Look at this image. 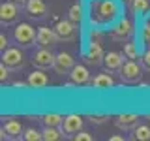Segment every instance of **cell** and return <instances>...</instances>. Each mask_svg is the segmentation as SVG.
<instances>
[{
    "label": "cell",
    "instance_id": "cell-1",
    "mask_svg": "<svg viewBox=\"0 0 150 141\" xmlns=\"http://www.w3.org/2000/svg\"><path fill=\"white\" fill-rule=\"evenodd\" d=\"M120 15V6L116 0H90L88 6V17L92 26L107 28L112 26V23Z\"/></svg>",
    "mask_w": 150,
    "mask_h": 141
},
{
    "label": "cell",
    "instance_id": "cell-2",
    "mask_svg": "<svg viewBox=\"0 0 150 141\" xmlns=\"http://www.w3.org/2000/svg\"><path fill=\"white\" fill-rule=\"evenodd\" d=\"M13 40L23 49H30V47L38 45V30L30 23H19L13 28Z\"/></svg>",
    "mask_w": 150,
    "mask_h": 141
},
{
    "label": "cell",
    "instance_id": "cell-3",
    "mask_svg": "<svg viewBox=\"0 0 150 141\" xmlns=\"http://www.w3.org/2000/svg\"><path fill=\"white\" fill-rule=\"evenodd\" d=\"M143 70H144V68L141 66V62L126 58L124 66H122L120 72H118V77H120L122 83L133 85V83H139V81H141V77H143Z\"/></svg>",
    "mask_w": 150,
    "mask_h": 141
},
{
    "label": "cell",
    "instance_id": "cell-4",
    "mask_svg": "<svg viewBox=\"0 0 150 141\" xmlns=\"http://www.w3.org/2000/svg\"><path fill=\"white\" fill-rule=\"evenodd\" d=\"M2 62L8 66L11 72H19V70L25 68L26 64V56L23 53V47H8L6 51H2Z\"/></svg>",
    "mask_w": 150,
    "mask_h": 141
},
{
    "label": "cell",
    "instance_id": "cell-5",
    "mask_svg": "<svg viewBox=\"0 0 150 141\" xmlns=\"http://www.w3.org/2000/svg\"><path fill=\"white\" fill-rule=\"evenodd\" d=\"M23 9L25 8L15 4L13 0L2 2V6H0V23H2V26H9V25H13V23H17Z\"/></svg>",
    "mask_w": 150,
    "mask_h": 141
},
{
    "label": "cell",
    "instance_id": "cell-6",
    "mask_svg": "<svg viewBox=\"0 0 150 141\" xmlns=\"http://www.w3.org/2000/svg\"><path fill=\"white\" fill-rule=\"evenodd\" d=\"M103 47L100 43V40H90L88 41V47L86 51L83 53V58L88 66H103Z\"/></svg>",
    "mask_w": 150,
    "mask_h": 141
},
{
    "label": "cell",
    "instance_id": "cell-7",
    "mask_svg": "<svg viewBox=\"0 0 150 141\" xmlns=\"http://www.w3.org/2000/svg\"><path fill=\"white\" fill-rule=\"evenodd\" d=\"M32 66L34 68H40V70H49L54 66V60H56V55L51 51V47H40L34 55H32Z\"/></svg>",
    "mask_w": 150,
    "mask_h": 141
},
{
    "label": "cell",
    "instance_id": "cell-8",
    "mask_svg": "<svg viewBox=\"0 0 150 141\" xmlns=\"http://www.w3.org/2000/svg\"><path fill=\"white\" fill-rule=\"evenodd\" d=\"M133 36V23L129 19H120L118 25L112 26L109 32V38L112 41H120V43H126L129 38Z\"/></svg>",
    "mask_w": 150,
    "mask_h": 141
},
{
    "label": "cell",
    "instance_id": "cell-9",
    "mask_svg": "<svg viewBox=\"0 0 150 141\" xmlns=\"http://www.w3.org/2000/svg\"><path fill=\"white\" fill-rule=\"evenodd\" d=\"M77 26L71 19H58L54 23V30L60 36V41H73L77 38Z\"/></svg>",
    "mask_w": 150,
    "mask_h": 141
},
{
    "label": "cell",
    "instance_id": "cell-10",
    "mask_svg": "<svg viewBox=\"0 0 150 141\" xmlns=\"http://www.w3.org/2000/svg\"><path fill=\"white\" fill-rule=\"evenodd\" d=\"M23 124L19 122L17 119H11V117H8L6 120H4L2 124V130H0V134H2V139H8V141H15V139H23Z\"/></svg>",
    "mask_w": 150,
    "mask_h": 141
},
{
    "label": "cell",
    "instance_id": "cell-11",
    "mask_svg": "<svg viewBox=\"0 0 150 141\" xmlns=\"http://www.w3.org/2000/svg\"><path fill=\"white\" fill-rule=\"evenodd\" d=\"M25 13L34 21H43L49 17V8L43 0H28L25 4Z\"/></svg>",
    "mask_w": 150,
    "mask_h": 141
},
{
    "label": "cell",
    "instance_id": "cell-12",
    "mask_svg": "<svg viewBox=\"0 0 150 141\" xmlns=\"http://www.w3.org/2000/svg\"><path fill=\"white\" fill-rule=\"evenodd\" d=\"M84 128V119L77 113H71V115H66L64 122H62V130L66 137H73L77 132H81Z\"/></svg>",
    "mask_w": 150,
    "mask_h": 141
},
{
    "label": "cell",
    "instance_id": "cell-13",
    "mask_svg": "<svg viewBox=\"0 0 150 141\" xmlns=\"http://www.w3.org/2000/svg\"><path fill=\"white\" fill-rule=\"evenodd\" d=\"M73 66H75V58H73L71 53H66V51L56 53V60H54L53 70L58 75H69V72L73 70Z\"/></svg>",
    "mask_w": 150,
    "mask_h": 141
},
{
    "label": "cell",
    "instance_id": "cell-14",
    "mask_svg": "<svg viewBox=\"0 0 150 141\" xmlns=\"http://www.w3.org/2000/svg\"><path fill=\"white\" fill-rule=\"evenodd\" d=\"M124 58H126L124 53H118V51H109V53H105V56H103V68H105V72L118 73L120 68L126 62Z\"/></svg>",
    "mask_w": 150,
    "mask_h": 141
},
{
    "label": "cell",
    "instance_id": "cell-15",
    "mask_svg": "<svg viewBox=\"0 0 150 141\" xmlns=\"http://www.w3.org/2000/svg\"><path fill=\"white\" fill-rule=\"evenodd\" d=\"M56 43H60V36L56 34L54 26H40L38 28V45L40 47H53Z\"/></svg>",
    "mask_w": 150,
    "mask_h": 141
},
{
    "label": "cell",
    "instance_id": "cell-16",
    "mask_svg": "<svg viewBox=\"0 0 150 141\" xmlns=\"http://www.w3.org/2000/svg\"><path fill=\"white\" fill-rule=\"evenodd\" d=\"M69 79H71V85H77V87H83V85L90 83V72L84 64H75L73 70L69 72Z\"/></svg>",
    "mask_w": 150,
    "mask_h": 141
},
{
    "label": "cell",
    "instance_id": "cell-17",
    "mask_svg": "<svg viewBox=\"0 0 150 141\" xmlns=\"http://www.w3.org/2000/svg\"><path fill=\"white\" fill-rule=\"evenodd\" d=\"M26 83H28V88H34V90H40V88H45L49 85V75L45 73V70H40L36 68L32 73H28L26 77Z\"/></svg>",
    "mask_w": 150,
    "mask_h": 141
},
{
    "label": "cell",
    "instance_id": "cell-18",
    "mask_svg": "<svg viewBox=\"0 0 150 141\" xmlns=\"http://www.w3.org/2000/svg\"><path fill=\"white\" fill-rule=\"evenodd\" d=\"M137 124H139V115H135V113H124V115H118L115 119V126L124 132H131Z\"/></svg>",
    "mask_w": 150,
    "mask_h": 141
},
{
    "label": "cell",
    "instance_id": "cell-19",
    "mask_svg": "<svg viewBox=\"0 0 150 141\" xmlns=\"http://www.w3.org/2000/svg\"><path fill=\"white\" fill-rule=\"evenodd\" d=\"M90 87L98 88V90H109V88L115 87V79L111 77V73H98L90 79Z\"/></svg>",
    "mask_w": 150,
    "mask_h": 141
},
{
    "label": "cell",
    "instance_id": "cell-20",
    "mask_svg": "<svg viewBox=\"0 0 150 141\" xmlns=\"http://www.w3.org/2000/svg\"><path fill=\"white\" fill-rule=\"evenodd\" d=\"M128 9L133 15H144L150 9V0H129Z\"/></svg>",
    "mask_w": 150,
    "mask_h": 141
},
{
    "label": "cell",
    "instance_id": "cell-21",
    "mask_svg": "<svg viewBox=\"0 0 150 141\" xmlns=\"http://www.w3.org/2000/svg\"><path fill=\"white\" fill-rule=\"evenodd\" d=\"M41 132H43V139L45 141H58V139L66 137L62 126H43Z\"/></svg>",
    "mask_w": 150,
    "mask_h": 141
},
{
    "label": "cell",
    "instance_id": "cell-22",
    "mask_svg": "<svg viewBox=\"0 0 150 141\" xmlns=\"http://www.w3.org/2000/svg\"><path fill=\"white\" fill-rule=\"evenodd\" d=\"M131 139L135 141H150V124H137L131 130Z\"/></svg>",
    "mask_w": 150,
    "mask_h": 141
},
{
    "label": "cell",
    "instance_id": "cell-23",
    "mask_svg": "<svg viewBox=\"0 0 150 141\" xmlns=\"http://www.w3.org/2000/svg\"><path fill=\"white\" fill-rule=\"evenodd\" d=\"M40 120H41L43 126H62L64 115H58V113H45V115L40 117Z\"/></svg>",
    "mask_w": 150,
    "mask_h": 141
},
{
    "label": "cell",
    "instance_id": "cell-24",
    "mask_svg": "<svg viewBox=\"0 0 150 141\" xmlns=\"http://www.w3.org/2000/svg\"><path fill=\"white\" fill-rule=\"evenodd\" d=\"M124 45V49H122V53H124V56L126 58H129V60H137V58H141L139 56V45L135 43V41H126V43H122Z\"/></svg>",
    "mask_w": 150,
    "mask_h": 141
},
{
    "label": "cell",
    "instance_id": "cell-25",
    "mask_svg": "<svg viewBox=\"0 0 150 141\" xmlns=\"http://www.w3.org/2000/svg\"><path fill=\"white\" fill-rule=\"evenodd\" d=\"M68 19H71L75 25H81L83 23V6H81V2H75L73 6L68 9Z\"/></svg>",
    "mask_w": 150,
    "mask_h": 141
},
{
    "label": "cell",
    "instance_id": "cell-26",
    "mask_svg": "<svg viewBox=\"0 0 150 141\" xmlns=\"http://www.w3.org/2000/svg\"><path fill=\"white\" fill-rule=\"evenodd\" d=\"M40 139H43V132H40L36 128H25L23 141H40Z\"/></svg>",
    "mask_w": 150,
    "mask_h": 141
},
{
    "label": "cell",
    "instance_id": "cell-27",
    "mask_svg": "<svg viewBox=\"0 0 150 141\" xmlns=\"http://www.w3.org/2000/svg\"><path fill=\"white\" fill-rule=\"evenodd\" d=\"M88 120L92 122V124H96V126H101V124H105L107 120H109V115H92L88 117Z\"/></svg>",
    "mask_w": 150,
    "mask_h": 141
},
{
    "label": "cell",
    "instance_id": "cell-28",
    "mask_svg": "<svg viewBox=\"0 0 150 141\" xmlns=\"http://www.w3.org/2000/svg\"><path fill=\"white\" fill-rule=\"evenodd\" d=\"M139 62H141V66H143L146 72H150V47L146 51H144L143 55H141V58H139Z\"/></svg>",
    "mask_w": 150,
    "mask_h": 141
},
{
    "label": "cell",
    "instance_id": "cell-29",
    "mask_svg": "<svg viewBox=\"0 0 150 141\" xmlns=\"http://www.w3.org/2000/svg\"><path fill=\"white\" fill-rule=\"evenodd\" d=\"M71 139H75V141H92L94 135L88 134V132H84V130H81V132H77V134H75Z\"/></svg>",
    "mask_w": 150,
    "mask_h": 141
},
{
    "label": "cell",
    "instance_id": "cell-30",
    "mask_svg": "<svg viewBox=\"0 0 150 141\" xmlns=\"http://www.w3.org/2000/svg\"><path fill=\"white\" fill-rule=\"evenodd\" d=\"M143 41L150 47V19L144 21V25H143Z\"/></svg>",
    "mask_w": 150,
    "mask_h": 141
},
{
    "label": "cell",
    "instance_id": "cell-31",
    "mask_svg": "<svg viewBox=\"0 0 150 141\" xmlns=\"http://www.w3.org/2000/svg\"><path fill=\"white\" fill-rule=\"evenodd\" d=\"M9 72H11V70H9L4 62H0V81H2V83H6L9 79Z\"/></svg>",
    "mask_w": 150,
    "mask_h": 141
},
{
    "label": "cell",
    "instance_id": "cell-32",
    "mask_svg": "<svg viewBox=\"0 0 150 141\" xmlns=\"http://www.w3.org/2000/svg\"><path fill=\"white\" fill-rule=\"evenodd\" d=\"M8 45H9V43H8V36L2 32V34H0V51H6Z\"/></svg>",
    "mask_w": 150,
    "mask_h": 141
},
{
    "label": "cell",
    "instance_id": "cell-33",
    "mask_svg": "<svg viewBox=\"0 0 150 141\" xmlns=\"http://www.w3.org/2000/svg\"><path fill=\"white\" fill-rule=\"evenodd\" d=\"M25 87H28V83H21V81L13 83V88H25Z\"/></svg>",
    "mask_w": 150,
    "mask_h": 141
},
{
    "label": "cell",
    "instance_id": "cell-34",
    "mask_svg": "<svg viewBox=\"0 0 150 141\" xmlns=\"http://www.w3.org/2000/svg\"><path fill=\"white\" fill-rule=\"evenodd\" d=\"M13 2H15V4H19V6H23V8H25V4L28 2V0H13Z\"/></svg>",
    "mask_w": 150,
    "mask_h": 141
},
{
    "label": "cell",
    "instance_id": "cell-35",
    "mask_svg": "<svg viewBox=\"0 0 150 141\" xmlns=\"http://www.w3.org/2000/svg\"><path fill=\"white\" fill-rule=\"evenodd\" d=\"M124 137H120V135H111V141H122Z\"/></svg>",
    "mask_w": 150,
    "mask_h": 141
},
{
    "label": "cell",
    "instance_id": "cell-36",
    "mask_svg": "<svg viewBox=\"0 0 150 141\" xmlns=\"http://www.w3.org/2000/svg\"><path fill=\"white\" fill-rule=\"evenodd\" d=\"M124 2H129V0H124Z\"/></svg>",
    "mask_w": 150,
    "mask_h": 141
}]
</instances>
